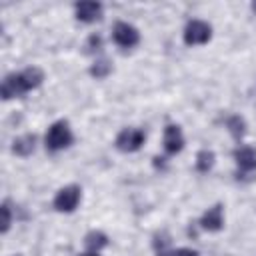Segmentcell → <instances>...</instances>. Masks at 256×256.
Wrapping results in <instances>:
<instances>
[{
	"label": "cell",
	"mask_w": 256,
	"mask_h": 256,
	"mask_svg": "<svg viewBox=\"0 0 256 256\" xmlns=\"http://www.w3.org/2000/svg\"><path fill=\"white\" fill-rule=\"evenodd\" d=\"M114 72V62L108 58V56H98L92 60L90 68H88V74L94 78V80H106L110 74Z\"/></svg>",
	"instance_id": "4fadbf2b"
},
{
	"label": "cell",
	"mask_w": 256,
	"mask_h": 256,
	"mask_svg": "<svg viewBox=\"0 0 256 256\" xmlns=\"http://www.w3.org/2000/svg\"><path fill=\"white\" fill-rule=\"evenodd\" d=\"M78 256H102L100 252H90V250H84V252H80Z\"/></svg>",
	"instance_id": "44dd1931"
},
{
	"label": "cell",
	"mask_w": 256,
	"mask_h": 256,
	"mask_svg": "<svg viewBox=\"0 0 256 256\" xmlns=\"http://www.w3.org/2000/svg\"><path fill=\"white\" fill-rule=\"evenodd\" d=\"M82 242H84V248H86V250H90V252H100V254H102V250L108 248L110 238H108V234L102 232V230H90V232L84 234V240H82Z\"/></svg>",
	"instance_id": "5bb4252c"
},
{
	"label": "cell",
	"mask_w": 256,
	"mask_h": 256,
	"mask_svg": "<svg viewBox=\"0 0 256 256\" xmlns=\"http://www.w3.org/2000/svg\"><path fill=\"white\" fill-rule=\"evenodd\" d=\"M44 84V70L38 66H26L18 72H10L4 76L0 86V96L4 102L22 98L32 90H38Z\"/></svg>",
	"instance_id": "6da1fadb"
},
{
	"label": "cell",
	"mask_w": 256,
	"mask_h": 256,
	"mask_svg": "<svg viewBox=\"0 0 256 256\" xmlns=\"http://www.w3.org/2000/svg\"><path fill=\"white\" fill-rule=\"evenodd\" d=\"M154 168L164 170L166 168V156H154Z\"/></svg>",
	"instance_id": "ffe728a7"
},
{
	"label": "cell",
	"mask_w": 256,
	"mask_h": 256,
	"mask_svg": "<svg viewBox=\"0 0 256 256\" xmlns=\"http://www.w3.org/2000/svg\"><path fill=\"white\" fill-rule=\"evenodd\" d=\"M14 256H18V254H14Z\"/></svg>",
	"instance_id": "603a6c76"
},
{
	"label": "cell",
	"mask_w": 256,
	"mask_h": 256,
	"mask_svg": "<svg viewBox=\"0 0 256 256\" xmlns=\"http://www.w3.org/2000/svg\"><path fill=\"white\" fill-rule=\"evenodd\" d=\"M212 34H214V28L208 20H202V18H192L184 24L182 28V42L186 46H204L212 40Z\"/></svg>",
	"instance_id": "3957f363"
},
{
	"label": "cell",
	"mask_w": 256,
	"mask_h": 256,
	"mask_svg": "<svg viewBox=\"0 0 256 256\" xmlns=\"http://www.w3.org/2000/svg\"><path fill=\"white\" fill-rule=\"evenodd\" d=\"M186 146V138H184V132H182V126L180 124H166L164 126V132H162V150L166 156H176L184 150Z\"/></svg>",
	"instance_id": "ba28073f"
},
{
	"label": "cell",
	"mask_w": 256,
	"mask_h": 256,
	"mask_svg": "<svg viewBox=\"0 0 256 256\" xmlns=\"http://www.w3.org/2000/svg\"><path fill=\"white\" fill-rule=\"evenodd\" d=\"M250 10H252V12L256 14V2H252V4H250Z\"/></svg>",
	"instance_id": "7402d4cb"
},
{
	"label": "cell",
	"mask_w": 256,
	"mask_h": 256,
	"mask_svg": "<svg viewBox=\"0 0 256 256\" xmlns=\"http://www.w3.org/2000/svg\"><path fill=\"white\" fill-rule=\"evenodd\" d=\"M144 144H146V132L138 126H126L114 138V148L122 154H134L142 150Z\"/></svg>",
	"instance_id": "5b68a950"
},
{
	"label": "cell",
	"mask_w": 256,
	"mask_h": 256,
	"mask_svg": "<svg viewBox=\"0 0 256 256\" xmlns=\"http://www.w3.org/2000/svg\"><path fill=\"white\" fill-rule=\"evenodd\" d=\"M74 18L82 24H94L104 16V4L96 0H82L72 6Z\"/></svg>",
	"instance_id": "30bf717a"
},
{
	"label": "cell",
	"mask_w": 256,
	"mask_h": 256,
	"mask_svg": "<svg viewBox=\"0 0 256 256\" xmlns=\"http://www.w3.org/2000/svg\"><path fill=\"white\" fill-rule=\"evenodd\" d=\"M0 212H2V228L0 230H2V234H8L10 228H12V224H14V210H12V206H10L8 200L2 202Z\"/></svg>",
	"instance_id": "ac0fdd59"
},
{
	"label": "cell",
	"mask_w": 256,
	"mask_h": 256,
	"mask_svg": "<svg viewBox=\"0 0 256 256\" xmlns=\"http://www.w3.org/2000/svg\"><path fill=\"white\" fill-rule=\"evenodd\" d=\"M232 158L236 164V178L244 180L246 176L254 178L256 174V148L246 146V144H238L232 150Z\"/></svg>",
	"instance_id": "52a82bcc"
},
{
	"label": "cell",
	"mask_w": 256,
	"mask_h": 256,
	"mask_svg": "<svg viewBox=\"0 0 256 256\" xmlns=\"http://www.w3.org/2000/svg\"><path fill=\"white\" fill-rule=\"evenodd\" d=\"M74 144V132H72V126L68 120L60 118V120H54L46 132H44V148L52 154H58L62 150H68L70 146Z\"/></svg>",
	"instance_id": "7a4b0ae2"
},
{
	"label": "cell",
	"mask_w": 256,
	"mask_h": 256,
	"mask_svg": "<svg viewBox=\"0 0 256 256\" xmlns=\"http://www.w3.org/2000/svg\"><path fill=\"white\" fill-rule=\"evenodd\" d=\"M224 128H226V132L232 136V140L238 142V144L242 142V138H244L246 132H248V124H246L244 116H240V114H230V116H226Z\"/></svg>",
	"instance_id": "7c38bea8"
},
{
	"label": "cell",
	"mask_w": 256,
	"mask_h": 256,
	"mask_svg": "<svg viewBox=\"0 0 256 256\" xmlns=\"http://www.w3.org/2000/svg\"><path fill=\"white\" fill-rule=\"evenodd\" d=\"M170 256H200V252L190 246H180V248H174L170 252Z\"/></svg>",
	"instance_id": "d6986e66"
},
{
	"label": "cell",
	"mask_w": 256,
	"mask_h": 256,
	"mask_svg": "<svg viewBox=\"0 0 256 256\" xmlns=\"http://www.w3.org/2000/svg\"><path fill=\"white\" fill-rule=\"evenodd\" d=\"M82 50H84L86 56H92V58L102 56V50H104V36H102L100 32H92V34L84 40Z\"/></svg>",
	"instance_id": "e0dca14e"
},
{
	"label": "cell",
	"mask_w": 256,
	"mask_h": 256,
	"mask_svg": "<svg viewBox=\"0 0 256 256\" xmlns=\"http://www.w3.org/2000/svg\"><path fill=\"white\" fill-rule=\"evenodd\" d=\"M82 202V186L78 184H66L56 190L52 198V208L60 214H72Z\"/></svg>",
	"instance_id": "277c9868"
},
{
	"label": "cell",
	"mask_w": 256,
	"mask_h": 256,
	"mask_svg": "<svg viewBox=\"0 0 256 256\" xmlns=\"http://www.w3.org/2000/svg\"><path fill=\"white\" fill-rule=\"evenodd\" d=\"M36 146H38V136L34 132H26V134H20L12 140L10 152L18 158H28L36 152Z\"/></svg>",
	"instance_id": "8fae6325"
},
{
	"label": "cell",
	"mask_w": 256,
	"mask_h": 256,
	"mask_svg": "<svg viewBox=\"0 0 256 256\" xmlns=\"http://www.w3.org/2000/svg\"><path fill=\"white\" fill-rule=\"evenodd\" d=\"M216 164V154L210 148H200L194 158V168L198 174H208Z\"/></svg>",
	"instance_id": "9a60e30c"
},
{
	"label": "cell",
	"mask_w": 256,
	"mask_h": 256,
	"mask_svg": "<svg viewBox=\"0 0 256 256\" xmlns=\"http://www.w3.org/2000/svg\"><path fill=\"white\" fill-rule=\"evenodd\" d=\"M152 250H154V256H170V252L174 250L172 236L166 230H158L152 236Z\"/></svg>",
	"instance_id": "2e32d148"
},
{
	"label": "cell",
	"mask_w": 256,
	"mask_h": 256,
	"mask_svg": "<svg viewBox=\"0 0 256 256\" xmlns=\"http://www.w3.org/2000/svg\"><path fill=\"white\" fill-rule=\"evenodd\" d=\"M224 222H226V218H224V204L216 202V204H212L210 208H206L202 212V216L198 218L196 224H198L200 230L216 234V232H220L224 228Z\"/></svg>",
	"instance_id": "9c48e42d"
},
{
	"label": "cell",
	"mask_w": 256,
	"mask_h": 256,
	"mask_svg": "<svg viewBox=\"0 0 256 256\" xmlns=\"http://www.w3.org/2000/svg\"><path fill=\"white\" fill-rule=\"evenodd\" d=\"M140 30L132 24V22H126V20H118L114 22L112 30H110V40L118 46V48H124V50H130L134 46L140 44Z\"/></svg>",
	"instance_id": "8992f818"
}]
</instances>
